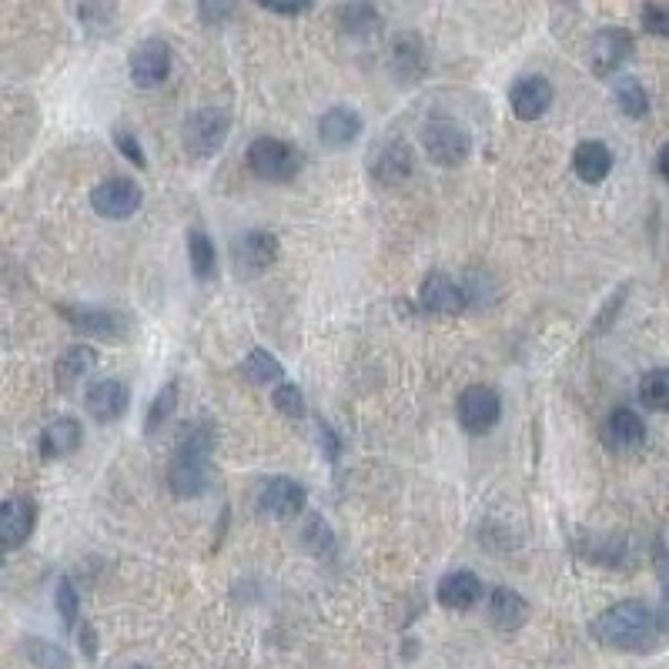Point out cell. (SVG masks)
Returning a JSON list of instances; mask_svg holds the SVG:
<instances>
[{"instance_id": "8", "label": "cell", "mask_w": 669, "mask_h": 669, "mask_svg": "<svg viewBox=\"0 0 669 669\" xmlns=\"http://www.w3.org/2000/svg\"><path fill=\"white\" fill-rule=\"evenodd\" d=\"M418 305L438 318L463 315L469 308V288L459 285L453 275H445V272H428L422 288H418Z\"/></svg>"}, {"instance_id": "42", "label": "cell", "mask_w": 669, "mask_h": 669, "mask_svg": "<svg viewBox=\"0 0 669 669\" xmlns=\"http://www.w3.org/2000/svg\"><path fill=\"white\" fill-rule=\"evenodd\" d=\"M311 4L305 0V4H265V11H272V14H285V18H291V14H301V11H308Z\"/></svg>"}, {"instance_id": "41", "label": "cell", "mask_w": 669, "mask_h": 669, "mask_svg": "<svg viewBox=\"0 0 669 669\" xmlns=\"http://www.w3.org/2000/svg\"><path fill=\"white\" fill-rule=\"evenodd\" d=\"M198 14H201V21H204V24H214V21H221V18H229V14H232V8L201 4V8H198Z\"/></svg>"}, {"instance_id": "40", "label": "cell", "mask_w": 669, "mask_h": 669, "mask_svg": "<svg viewBox=\"0 0 669 669\" xmlns=\"http://www.w3.org/2000/svg\"><path fill=\"white\" fill-rule=\"evenodd\" d=\"M77 639H81L84 656H87V659H94V656H97V633H94V626H91V623H81V626H77Z\"/></svg>"}, {"instance_id": "5", "label": "cell", "mask_w": 669, "mask_h": 669, "mask_svg": "<svg viewBox=\"0 0 669 669\" xmlns=\"http://www.w3.org/2000/svg\"><path fill=\"white\" fill-rule=\"evenodd\" d=\"M248 168L262 181H291L301 168L298 151L288 141L278 138H255L248 145Z\"/></svg>"}, {"instance_id": "43", "label": "cell", "mask_w": 669, "mask_h": 669, "mask_svg": "<svg viewBox=\"0 0 669 669\" xmlns=\"http://www.w3.org/2000/svg\"><path fill=\"white\" fill-rule=\"evenodd\" d=\"M656 171L669 181V145H662V151H659V158H656Z\"/></svg>"}, {"instance_id": "13", "label": "cell", "mask_w": 669, "mask_h": 669, "mask_svg": "<svg viewBox=\"0 0 669 669\" xmlns=\"http://www.w3.org/2000/svg\"><path fill=\"white\" fill-rule=\"evenodd\" d=\"M38 525V506L28 496H14L0 506V549H21Z\"/></svg>"}, {"instance_id": "1", "label": "cell", "mask_w": 669, "mask_h": 669, "mask_svg": "<svg viewBox=\"0 0 669 669\" xmlns=\"http://www.w3.org/2000/svg\"><path fill=\"white\" fill-rule=\"evenodd\" d=\"M590 636L609 649H626V652H643L649 649L662 629L656 613L643 603V599H623L609 609H603L593 623H590Z\"/></svg>"}, {"instance_id": "22", "label": "cell", "mask_w": 669, "mask_h": 669, "mask_svg": "<svg viewBox=\"0 0 669 669\" xmlns=\"http://www.w3.org/2000/svg\"><path fill=\"white\" fill-rule=\"evenodd\" d=\"M97 352L91 349V346H71L61 359H57V365H54V382H57V389L61 392H71V389H77L94 369H97Z\"/></svg>"}, {"instance_id": "32", "label": "cell", "mask_w": 669, "mask_h": 669, "mask_svg": "<svg viewBox=\"0 0 669 669\" xmlns=\"http://www.w3.org/2000/svg\"><path fill=\"white\" fill-rule=\"evenodd\" d=\"M174 408H178V382H168V385L155 395V402H151V408H148V415H145V428H148V432H158V428L174 415Z\"/></svg>"}, {"instance_id": "23", "label": "cell", "mask_w": 669, "mask_h": 669, "mask_svg": "<svg viewBox=\"0 0 669 669\" xmlns=\"http://www.w3.org/2000/svg\"><path fill=\"white\" fill-rule=\"evenodd\" d=\"M235 255L245 272H265L278 258V238L272 232H248V235H242Z\"/></svg>"}, {"instance_id": "9", "label": "cell", "mask_w": 669, "mask_h": 669, "mask_svg": "<svg viewBox=\"0 0 669 669\" xmlns=\"http://www.w3.org/2000/svg\"><path fill=\"white\" fill-rule=\"evenodd\" d=\"M415 168V155L402 138H385L372 148L369 158V174L382 184V188H399L402 181H408Z\"/></svg>"}, {"instance_id": "35", "label": "cell", "mask_w": 669, "mask_h": 669, "mask_svg": "<svg viewBox=\"0 0 669 669\" xmlns=\"http://www.w3.org/2000/svg\"><path fill=\"white\" fill-rule=\"evenodd\" d=\"M54 606H57L64 626H67V629H77V623H81V599H77V590H74L71 580H61V583H57Z\"/></svg>"}, {"instance_id": "19", "label": "cell", "mask_w": 669, "mask_h": 669, "mask_svg": "<svg viewBox=\"0 0 669 669\" xmlns=\"http://www.w3.org/2000/svg\"><path fill=\"white\" fill-rule=\"evenodd\" d=\"M87 415L97 422V425H110L118 422L125 412H128V385L118 382V379H100L87 389Z\"/></svg>"}, {"instance_id": "17", "label": "cell", "mask_w": 669, "mask_h": 669, "mask_svg": "<svg viewBox=\"0 0 669 669\" xmlns=\"http://www.w3.org/2000/svg\"><path fill=\"white\" fill-rule=\"evenodd\" d=\"M362 135V118L359 110L352 107H328L325 115L318 118V141L328 148V151H346L359 141Z\"/></svg>"}, {"instance_id": "2", "label": "cell", "mask_w": 669, "mask_h": 669, "mask_svg": "<svg viewBox=\"0 0 669 669\" xmlns=\"http://www.w3.org/2000/svg\"><path fill=\"white\" fill-rule=\"evenodd\" d=\"M211 453H214V432L211 425H188L178 453L168 466V489L178 499H198L208 489L211 479Z\"/></svg>"}, {"instance_id": "31", "label": "cell", "mask_w": 669, "mask_h": 669, "mask_svg": "<svg viewBox=\"0 0 669 669\" xmlns=\"http://www.w3.org/2000/svg\"><path fill=\"white\" fill-rule=\"evenodd\" d=\"M639 402L652 412H669V369H652L643 375Z\"/></svg>"}, {"instance_id": "16", "label": "cell", "mask_w": 669, "mask_h": 669, "mask_svg": "<svg viewBox=\"0 0 669 669\" xmlns=\"http://www.w3.org/2000/svg\"><path fill=\"white\" fill-rule=\"evenodd\" d=\"M258 502H262V512L272 516V519H295L308 506V492H305L301 482H295L288 476H275V479L265 482Z\"/></svg>"}, {"instance_id": "28", "label": "cell", "mask_w": 669, "mask_h": 669, "mask_svg": "<svg viewBox=\"0 0 669 669\" xmlns=\"http://www.w3.org/2000/svg\"><path fill=\"white\" fill-rule=\"evenodd\" d=\"M24 652L34 662V669H71V656L64 646L41 639V636H28L24 639Z\"/></svg>"}, {"instance_id": "25", "label": "cell", "mask_w": 669, "mask_h": 669, "mask_svg": "<svg viewBox=\"0 0 669 669\" xmlns=\"http://www.w3.org/2000/svg\"><path fill=\"white\" fill-rule=\"evenodd\" d=\"M489 613H492V623L499 629H519L525 623V616H529V606L516 590L496 586L492 596H489Z\"/></svg>"}, {"instance_id": "21", "label": "cell", "mask_w": 669, "mask_h": 669, "mask_svg": "<svg viewBox=\"0 0 669 669\" xmlns=\"http://www.w3.org/2000/svg\"><path fill=\"white\" fill-rule=\"evenodd\" d=\"M81 442H84L81 422L71 415H61V418L47 422V428L41 432V456L44 459H64V456L81 449Z\"/></svg>"}, {"instance_id": "45", "label": "cell", "mask_w": 669, "mask_h": 669, "mask_svg": "<svg viewBox=\"0 0 669 669\" xmlns=\"http://www.w3.org/2000/svg\"><path fill=\"white\" fill-rule=\"evenodd\" d=\"M131 669H148V666H131Z\"/></svg>"}, {"instance_id": "10", "label": "cell", "mask_w": 669, "mask_h": 669, "mask_svg": "<svg viewBox=\"0 0 669 669\" xmlns=\"http://www.w3.org/2000/svg\"><path fill=\"white\" fill-rule=\"evenodd\" d=\"M128 67H131V81L141 91L161 87L168 81V74H171V47L161 38H148L131 51Z\"/></svg>"}, {"instance_id": "27", "label": "cell", "mask_w": 669, "mask_h": 669, "mask_svg": "<svg viewBox=\"0 0 669 669\" xmlns=\"http://www.w3.org/2000/svg\"><path fill=\"white\" fill-rule=\"evenodd\" d=\"M242 375L255 385H268V382H282L285 379V369L282 362L268 352V349H252L242 362Z\"/></svg>"}, {"instance_id": "44", "label": "cell", "mask_w": 669, "mask_h": 669, "mask_svg": "<svg viewBox=\"0 0 669 669\" xmlns=\"http://www.w3.org/2000/svg\"><path fill=\"white\" fill-rule=\"evenodd\" d=\"M0 563H4V549H0Z\"/></svg>"}, {"instance_id": "30", "label": "cell", "mask_w": 669, "mask_h": 669, "mask_svg": "<svg viewBox=\"0 0 669 669\" xmlns=\"http://www.w3.org/2000/svg\"><path fill=\"white\" fill-rule=\"evenodd\" d=\"M339 21H342V31L352 38H372L382 28V18L372 4H346L339 11Z\"/></svg>"}, {"instance_id": "36", "label": "cell", "mask_w": 669, "mask_h": 669, "mask_svg": "<svg viewBox=\"0 0 669 669\" xmlns=\"http://www.w3.org/2000/svg\"><path fill=\"white\" fill-rule=\"evenodd\" d=\"M656 570H659V586H662V609L656 613L659 629H669V549L659 545L656 552Z\"/></svg>"}, {"instance_id": "33", "label": "cell", "mask_w": 669, "mask_h": 669, "mask_svg": "<svg viewBox=\"0 0 669 669\" xmlns=\"http://www.w3.org/2000/svg\"><path fill=\"white\" fill-rule=\"evenodd\" d=\"M305 545L321 555V560H331L334 555V532L328 529V522L321 516H311L308 525H305Z\"/></svg>"}, {"instance_id": "34", "label": "cell", "mask_w": 669, "mask_h": 669, "mask_svg": "<svg viewBox=\"0 0 669 669\" xmlns=\"http://www.w3.org/2000/svg\"><path fill=\"white\" fill-rule=\"evenodd\" d=\"M272 402H275V408H278L285 418H305V415H308L305 395H301V389L291 385V382H282V385L275 389Z\"/></svg>"}, {"instance_id": "39", "label": "cell", "mask_w": 669, "mask_h": 669, "mask_svg": "<svg viewBox=\"0 0 669 669\" xmlns=\"http://www.w3.org/2000/svg\"><path fill=\"white\" fill-rule=\"evenodd\" d=\"M318 435H321V445H325V456L334 463V459L342 456V438L334 435V428L328 422H318Z\"/></svg>"}, {"instance_id": "24", "label": "cell", "mask_w": 669, "mask_h": 669, "mask_svg": "<svg viewBox=\"0 0 669 669\" xmlns=\"http://www.w3.org/2000/svg\"><path fill=\"white\" fill-rule=\"evenodd\" d=\"M573 168H576L580 181L599 184V181H606L609 171H613V151H609L603 141H583V145L573 151Z\"/></svg>"}, {"instance_id": "6", "label": "cell", "mask_w": 669, "mask_h": 669, "mask_svg": "<svg viewBox=\"0 0 669 669\" xmlns=\"http://www.w3.org/2000/svg\"><path fill=\"white\" fill-rule=\"evenodd\" d=\"M456 418H459V425L469 435H489L499 425V418H502V399H499V392L489 389V385H469L459 395Z\"/></svg>"}, {"instance_id": "3", "label": "cell", "mask_w": 669, "mask_h": 669, "mask_svg": "<svg viewBox=\"0 0 669 669\" xmlns=\"http://www.w3.org/2000/svg\"><path fill=\"white\" fill-rule=\"evenodd\" d=\"M232 131V115L225 107H198L184 121V148L191 158H211L221 151Z\"/></svg>"}, {"instance_id": "12", "label": "cell", "mask_w": 669, "mask_h": 669, "mask_svg": "<svg viewBox=\"0 0 669 669\" xmlns=\"http://www.w3.org/2000/svg\"><path fill=\"white\" fill-rule=\"evenodd\" d=\"M509 104H512V115L519 121H539L552 107V84L542 74H525L512 84Z\"/></svg>"}, {"instance_id": "7", "label": "cell", "mask_w": 669, "mask_h": 669, "mask_svg": "<svg viewBox=\"0 0 669 669\" xmlns=\"http://www.w3.org/2000/svg\"><path fill=\"white\" fill-rule=\"evenodd\" d=\"M145 194L141 184L131 178H104L94 191H91V208L107 217V221H125L141 208Z\"/></svg>"}, {"instance_id": "15", "label": "cell", "mask_w": 669, "mask_h": 669, "mask_svg": "<svg viewBox=\"0 0 669 669\" xmlns=\"http://www.w3.org/2000/svg\"><path fill=\"white\" fill-rule=\"evenodd\" d=\"M629 54H633V38L619 28H606L590 44V67L596 77H609L629 61Z\"/></svg>"}, {"instance_id": "14", "label": "cell", "mask_w": 669, "mask_h": 669, "mask_svg": "<svg viewBox=\"0 0 669 669\" xmlns=\"http://www.w3.org/2000/svg\"><path fill=\"white\" fill-rule=\"evenodd\" d=\"M71 328L84 331V334H97V339H121L128 331V318L107 308H84V305H61L57 308Z\"/></svg>"}, {"instance_id": "37", "label": "cell", "mask_w": 669, "mask_h": 669, "mask_svg": "<svg viewBox=\"0 0 669 669\" xmlns=\"http://www.w3.org/2000/svg\"><path fill=\"white\" fill-rule=\"evenodd\" d=\"M115 148H118V151H121V155H125V158L135 164V168H148L145 148L138 145V138H135L131 131H121V128H118V131H115Z\"/></svg>"}, {"instance_id": "20", "label": "cell", "mask_w": 669, "mask_h": 669, "mask_svg": "<svg viewBox=\"0 0 669 669\" xmlns=\"http://www.w3.org/2000/svg\"><path fill=\"white\" fill-rule=\"evenodd\" d=\"M482 599V580L469 570H456L438 583V603L445 609H456L466 613Z\"/></svg>"}, {"instance_id": "4", "label": "cell", "mask_w": 669, "mask_h": 669, "mask_svg": "<svg viewBox=\"0 0 669 669\" xmlns=\"http://www.w3.org/2000/svg\"><path fill=\"white\" fill-rule=\"evenodd\" d=\"M422 148H425V155H428L435 164H442V168H459V164L469 161V155H472V138H469V131H466L463 125L438 118V121H428V125L422 128Z\"/></svg>"}, {"instance_id": "38", "label": "cell", "mask_w": 669, "mask_h": 669, "mask_svg": "<svg viewBox=\"0 0 669 669\" xmlns=\"http://www.w3.org/2000/svg\"><path fill=\"white\" fill-rule=\"evenodd\" d=\"M643 28H646L649 34L669 38V11H662V8H652V4H646V8H643Z\"/></svg>"}, {"instance_id": "29", "label": "cell", "mask_w": 669, "mask_h": 669, "mask_svg": "<svg viewBox=\"0 0 669 669\" xmlns=\"http://www.w3.org/2000/svg\"><path fill=\"white\" fill-rule=\"evenodd\" d=\"M613 94H616V104L623 107L626 118H646L649 115V94L636 77H616Z\"/></svg>"}, {"instance_id": "11", "label": "cell", "mask_w": 669, "mask_h": 669, "mask_svg": "<svg viewBox=\"0 0 669 669\" xmlns=\"http://www.w3.org/2000/svg\"><path fill=\"white\" fill-rule=\"evenodd\" d=\"M389 71L399 84H415L428 71V51L425 41L415 31H399L389 44Z\"/></svg>"}, {"instance_id": "18", "label": "cell", "mask_w": 669, "mask_h": 669, "mask_svg": "<svg viewBox=\"0 0 669 669\" xmlns=\"http://www.w3.org/2000/svg\"><path fill=\"white\" fill-rule=\"evenodd\" d=\"M603 442L613 456H633L646 442V425L633 408H616V412H609V418L603 425Z\"/></svg>"}, {"instance_id": "26", "label": "cell", "mask_w": 669, "mask_h": 669, "mask_svg": "<svg viewBox=\"0 0 669 669\" xmlns=\"http://www.w3.org/2000/svg\"><path fill=\"white\" fill-rule=\"evenodd\" d=\"M188 258H191L194 278H201V282L214 278V272H217V252H214V242H211L208 232H201V229L188 232Z\"/></svg>"}]
</instances>
